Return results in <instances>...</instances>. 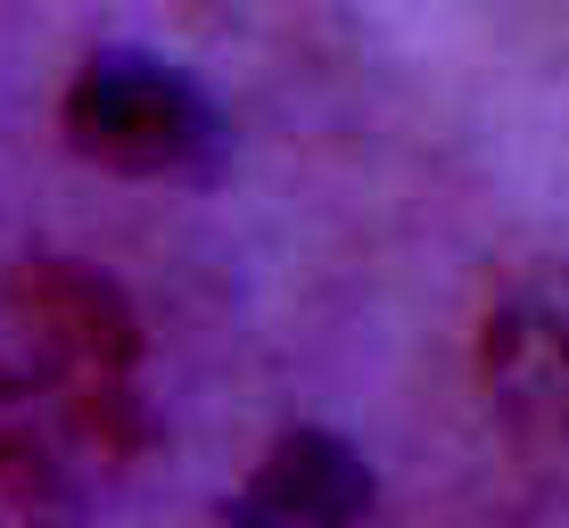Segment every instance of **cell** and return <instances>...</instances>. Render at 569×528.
Returning a JSON list of instances; mask_svg holds the SVG:
<instances>
[{
    "label": "cell",
    "instance_id": "1",
    "mask_svg": "<svg viewBox=\"0 0 569 528\" xmlns=\"http://www.w3.org/2000/svg\"><path fill=\"white\" fill-rule=\"evenodd\" d=\"M9 330L50 371L91 462H124L141 446V339L116 289L74 265H26L9 281Z\"/></svg>",
    "mask_w": 569,
    "mask_h": 528
},
{
    "label": "cell",
    "instance_id": "2",
    "mask_svg": "<svg viewBox=\"0 0 569 528\" xmlns=\"http://www.w3.org/2000/svg\"><path fill=\"white\" fill-rule=\"evenodd\" d=\"M479 380H487V405H496L503 438L520 455H537V462L569 455V289L561 281L512 289L487 315Z\"/></svg>",
    "mask_w": 569,
    "mask_h": 528
},
{
    "label": "cell",
    "instance_id": "3",
    "mask_svg": "<svg viewBox=\"0 0 569 528\" xmlns=\"http://www.w3.org/2000/svg\"><path fill=\"white\" fill-rule=\"evenodd\" d=\"M91 462V446L74 438L67 405H58L50 371L0 347V512H50V504L74 496V471Z\"/></svg>",
    "mask_w": 569,
    "mask_h": 528
},
{
    "label": "cell",
    "instance_id": "4",
    "mask_svg": "<svg viewBox=\"0 0 569 528\" xmlns=\"http://www.w3.org/2000/svg\"><path fill=\"white\" fill-rule=\"evenodd\" d=\"M74 141L108 166H173L190 149V108L149 74H91L74 91Z\"/></svg>",
    "mask_w": 569,
    "mask_h": 528
}]
</instances>
